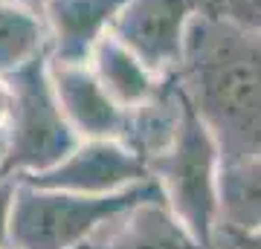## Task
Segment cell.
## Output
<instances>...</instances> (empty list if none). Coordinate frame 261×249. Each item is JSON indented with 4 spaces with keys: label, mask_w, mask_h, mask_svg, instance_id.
<instances>
[{
    "label": "cell",
    "mask_w": 261,
    "mask_h": 249,
    "mask_svg": "<svg viewBox=\"0 0 261 249\" xmlns=\"http://www.w3.org/2000/svg\"><path fill=\"white\" fill-rule=\"evenodd\" d=\"M180 93L221 148V162L261 151V32L203 6L186 32Z\"/></svg>",
    "instance_id": "obj_1"
},
{
    "label": "cell",
    "mask_w": 261,
    "mask_h": 249,
    "mask_svg": "<svg viewBox=\"0 0 261 249\" xmlns=\"http://www.w3.org/2000/svg\"><path fill=\"white\" fill-rule=\"evenodd\" d=\"M186 99V96H183ZM163 200L206 249H218L221 229V148L186 102L174 142L148 162Z\"/></svg>",
    "instance_id": "obj_2"
},
{
    "label": "cell",
    "mask_w": 261,
    "mask_h": 249,
    "mask_svg": "<svg viewBox=\"0 0 261 249\" xmlns=\"http://www.w3.org/2000/svg\"><path fill=\"white\" fill-rule=\"evenodd\" d=\"M163 197L157 180L113 194H75L18 180L12 212V249H82L96 229L140 200Z\"/></svg>",
    "instance_id": "obj_3"
},
{
    "label": "cell",
    "mask_w": 261,
    "mask_h": 249,
    "mask_svg": "<svg viewBox=\"0 0 261 249\" xmlns=\"http://www.w3.org/2000/svg\"><path fill=\"white\" fill-rule=\"evenodd\" d=\"M12 116L3 130V168L0 177H29L58 165L82 139L70 128L49 78V52H38L27 64L15 67Z\"/></svg>",
    "instance_id": "obj_4"
},
{
    "label": "cell",
    "mask_w": 261,
    "mask_h": 249,
    "mask_svg": "<svg viewBox=\"0 0 261 249\" xmlns=\"http://www.w3.org/2000/svg\"><path fill=\"white\" fill-rule=\"evenodd\" d=\"M203 6L206 0H125L111 32L157 75H171L180 67L189 26Z\"/></svg>",
    "instance_id": "obj_5"
},
{
    "label": "cell",
    "mask_w": 261,
    "mask_h": 249,
    "mask_svg": "<svg viewBox=\"0 0 261 249\" xmlns=\"http://www.w3.org/2000/svg\"><path fill=\"white\" fill-rule=\"evenodd\" d=\"M18 180L58 191L113 194L151 180V171L148 162L119 139H82L58 165Z\"/></svg>",
    "instance_id": "obj_6"
},
{
    "label": "cell",
    "mask_w": 261,
    "mask_h": 249,
    "mask_svg": "<svg viewBox=\"0 0 261 249\" xmlns=\"http://www.w3.org/2000/svg\"><path fill=\"white\" fill-rule=\"evenodd\" d=\"M49 78L64 119L79 139H119L125 128V107L111 99L90 64H64L49 58Z\"/></svg>",
    "instance_id": "obj_7"
},
{
    "label": "cell",
    "mask_w": 261,
    "mask_h": 249,
    "mask_svg": "<svg viewBox=\"0 0 261 249\" xmlns=\"http://www.w3.org/2000/svg\"><path fill=\"white\" fill-rule=\"evenodd\" d=\"M125 0H44L41 20L47 29V52L53 61L84 64L93 46L113 29Z\"/></svg>",
    "instance_id": "obj_8"
},
{
    "label": "cell",
    "mask_w": 261,
    "mask_h": 249,
    "mask_svg": "<svg viewBox=\"0 0 261 249\" xmlns=\"http://www.w3.org/2000/svg\"><path fill=\"white\" fill-rule=\"evenodd\" d=\"M82 249H206L163 197L140 200L96 229Z\"/></svg>",
    "instance_id": "obj_9"
},
{
    "label": "cell",
    "mask_w": 261,
    "mask_h": 249,
    "mask_svg": "<svg viewBox=\"0 0 261 249\" xmlns=\"http://www.w3.org/2000/svg\"><path fill=\"white\" fill-rule=\"evenodd\" d=\"M183 110H186V99H183L177 78L171 73L163 78V84L148 102L125 110V128H122L119 142H125L137 157L151 162L174 142Z\"/></svg>",
    "instance_id": "obj_10"
},
{
    "label": "cell",
    "mask_w": 261,
    "mask_h": 249,
    "mask_svg": "<svg viewBox=\"0 0 261 249\" xmlns=\"http://www.w3.org/2000/svg\"><path fill=\"white\" fill-rule=\"evenodd\" d=\"M90 70L96 78L102 81V87L111 93V99L119 107H137V104L148 102L157 93L166 75H157L145 61H142L134 49L122 44L119 38L108 32V35L93 46V52L87 58Z\"/></svg>",
    "instance_id": "obj_11"
},
{
    "label": "cell",
    "mask_w": 261,
    "mask_h": 249,
    "mask_svg": "<svg viewBox=\"0 0 261 249\" xmlns=\"http://www.w3.org/2000/svg\"><path fill=\"white\" fill-rule=\"evenodd\" d=\"M261 229V151L221 162V232L250 235Z\"/></svg>",
    "instance_id": "obj_12"
},
{
    "label": "cell",
    "mask_w": 261,
    "mask_h": 249,
    "mask_svg": "<svg viewBox=\"0 0 261 249\" xmlns=\"http://www.w3.org/2000/svg\"><path fill=\"white\" fill-rule=\"evenodd\" d=\"M47 49V29L41 15L9 0H0V73H12Z\"/></svg>",
    "instance_id": "obj_13"
},
{
    "label": "cell",
    "mask_w": 261,
    "mask_h": 249,
    "mask_svg": "<svg viewBox=\"0 0 261 249\" xmlns=\"http://www.w3.org/2000/svg\"><path fill=\"white\" fill-rule=\"evenodd\" d=\"M206 6L252 32H261V0H206Z\"/></svg>",
    "instance_id": "obj_14"
},
{
    "label": "cell",
    "mask_w": 261,
    "mask_h": 249,
    "mask_svg": "<svg viewBox=\"0 0 261 249\" xmlns=\"http://www.w3.org/2000/svg\"><path fill=\"white\" fill-rule=\"evenodd\" d=\"M18 177H0V249H12V212Z\"/></svg>",
    "instance_id": "obj_15"
},
{
    "label": "cell",
    "mask_w": 261,
    "mask_h": 249,
    "mask_svg": "<svg viewBox=\"0 0 261 249\" xmlns=\"http://www.w3.org/2000/svg\"><path fill=\"white\" fill-rule=\"evenodd\" d=\"M12 102H15V93H12V81L6 73H0V133L6 130L12 116Z\"/></svg>",
    "instance_id": "obj_16"
},
{
    "label": "cell",
    "mask_w": 261,
    "mask_h": 249,
    "mask_svg": "<svg viewBox=\"0 0 261 249\" xmlns=\"http://www.w3.org/2000/svg\"><path fill=\"white\" fill-rule=\"evenodd\" d=\"M226 240L229 249H261V229L250 232V235H229V232H221L218 235V243Z\"/></svg>",
    "instance_id": "obj_17"
},
{
    "label": "cell",
    "mask_w": 261,
    "mask_h": 249,
    "mask_svg": "<svg viewBox=\"0 0 261 249\" xmlns=\"http://www.w3.org/2000/svg\"><path fill=\"white\" fill-rule=\"evenodd\" d=\"M9 3L23 6V9H32V12H41V3H44V0H9Z\"/></svg>",
    "instance_id": "obj_18"
},
{
    "label": "cell",
    "mask_w": 261,
    "mask_h": 249,
    "mask_svg": "<svg viewBox=\"0 0 261 249\" xmlns=\"http://www.w3.org/2000/svg\"><path fill=\"white\" fill-rule=\"evenodd\" d=\"M3 151H6V142H3V133H0V168H3Z\"/></svg>",
    "instance_id": "obj_19"
}]
</instances>
